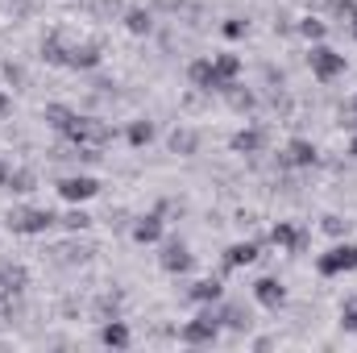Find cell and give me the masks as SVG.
Masks as SVG:
<instances>
[{"instance_id": "9c48e42d", "label": "cell", "mask_w": 357, "mask_h": 353, "mask_svg": "<svg viewBox=\"0 0 357 353\" xmlns=\"http://www.w3.org/2000/svg\"><path fill=\"white\" fill-rule=\"evenodd\" d=\"M158 262H162L167 274H187V270H191V250H187L183 241H167L162 254H158Z\"/></svg>"}, {"instance_id": "52a82bcc", "label": "cell", "mask_w": 357, "mask_h": 353, "mask_svg": "<svg viewBox=\"0 0 357 353\" xmlns=\"http://www.w3.org/2000/svg\"><path fill=\"white\" fill-rule=\"evenodd\" d=\"M96 191H100V183H96L91 175H71V179L59 183V195H63L67 204H84V200L96 195Z\"/></svg>"}, {"instance_id": "d590c367", "label": "cell", "mask_w": 357, "mask_h": 353, "mask_svg": "<svg viewBox=\"0 0 357 353\" xmlns=\"http://www.w3.org/2000/svg\"><path fill=\"white\" fill-rule=\"evenodd\" d=\"M8 108H13V100H8V91L0 88V117H4V112H8Z\"/></svg>"}, {"instance_id": "44dd1931", "label": "cell", "mask_w": 357, "mask_h": 353, "mask_svg": "<svg viewBox=\"0 0 357 353\" xmlns=\"http://www.w3.org/2000/svg\"><path fill=\"white\" fill-rule=\"evenodd\" d=\"M212 63H216V71L225 75V84H237V75H241V59H237V54H216Z\"/></svg>"}, {"instance_id": "ba28073f", "label": "cell", "mask_w": 357, "mask_h": 353, "mask_svg": "<svg viewBox=\"0 0 357 353\" xmlns=\"http://www.w3.org/2000/svg\"><path fill=\"white\" fill-rule=\"evenodd\" d=\"M29 287V270L21 262H0V295L4 299H13V295H21Z\"/></svg>"}, {"instance_id": "277c9868", "label": "cell", "mask_w": 357, "mask_h": 353, "mask_svg": "<svg viewBox=\"0 0 357 353\" xmlns=\"http://www.w3.org/2000/svg\"><path fill=\"white\" fill-rule=\"evenodd\" d=\"M307 67H312V75H316L320 84H333L337 75H345V54H337L333 46H312Z\"/></svg>"}, {"instance_id": "f1b7e54d", "label": "cell", "mask_w": 357, "mask_h": 353, "mask_svg": "<svg viewBox=\"0 0 357 353\" xmlns=\"http://www.w3.org/2000/svg\"><path fill=\"white\" fill-rule=\"evenodd\" d=\"M59 225H63V229H71V233H79V229H88V225H91V216H88V212H79V208H75V212L59 216Z\"/></svg>"}, {"instance_id": "7a4b0ae2", "label": "cell", "mask_w": 357, "mask_h": 353, "mask_svg": "<svg viewBox=\"0 0 357 353\" xmlns=\"http://www.w3.org/2000/svg\"><path fill=\"white\" fill-rule=\"evenodd\" d=\"M4 225H8L13 233H21V237H38V233H46V229H54L59 216L46 212V208H13V212L4 216Z\"/></svg>"}, {"instance_id": "603a6c76", "label": "cell", "mask_w": 357, "mask_h": 353, "mask_svg": "<svg viewBox=\"0 0 357 353\" xmlns=\"http://www.w3.org/2000/svg\"><path fill=\"white\" fill-rule=\"evenodd\" d=\"M225 96H229V104H233L237 112H250V108L258 104V100H254V91H241V84H229V88H225Z\"/></svg>"}, {"instance_id": "836d02e7", "label": "cell", "mask_w": 357, "mask_h": 353, "mask_svg": "<svg viewBox=\"0 0 357 353\" xmlns=\"http://www.w3.org/2000/svg\"><path fill=\"white\" fill-rule=\"evenodd\" d=\"M4 80H8V84H25V71L13 67V63H4Z\"/></svg>"}, {"instance_id": "30bf717a", "label": "cell", "mask_w": 357, "mask_h": 353, "mask_svg": "<svg viewBox=\"0 0 357 353\" xmlns=\"http://www.w3.org/2000/svg\"><path fill=\"white\" fill-rule=\"evenodd\" d=\"M278 163H282V167H312V163H316V146H312L307 137H295V142L278 154Z\"/></svg>"}, {"instance_id": "8fae6325", "label": "cell", "mask_w": 357, "mask_h": 353, "mask_svg": "<svg viewBox=\"0 0 357 353\" xmlns=\"http://www.w3.org/2000/svg\"><path fill=\"white\" fill-rule=\"evenodd\" d=\"M96 63H100V46L96 42H84V46H71L67 50V67L71 71H91Z\"/></svg>"}, {"instance_id": "f35d334b", "label": "cell", "mask_w": 357, "mask_h": 353, "mask_svg": "<svg viewBox=\"0 0 357 353\" xmlns=\"http://www.w3.org/2000/svg\"><path fill=\"white\" fill-rule=\"evenodd\" d=\"M349 29H354V38H357V17H354V25H349Z\"/></svg>"}, {"instance_id": "2e32d148", "label": "cell", "mask_w": 357, "mask_h": 353, "mask_svg": "<svg viewBox=\"0 0 357 353\" xmlns=\"http://www.w3.org/2000/svg\"><path fill=\"white\" fill-rule=\"evenodd\" d=\"M266 146V133L262 129H241V133H233V150L237 154H258Z\"/></svg>"}, {"instance_id": "1f68e13d", "label": "cell", "mask_w": 357, "mask_h": 353, "mask_svg": "<svg viewBox=\"0 0 357 353\" xmlns=\"http://www.w3.org/2000/svg\"><path fill=\"white\" fill-rule=\"evenodd\" d=\"M349 229V220H341V216H324V233H333V237H341Z\"/></svg>"}, {"instance_id": "4fadbf2b", "label": "cell", "mask_w": 357, "mask_h": 353, "mask_svg": "<svg viewBox=\"0 0 357 353\" xmlns=\"http://www.w3.org/2000/svg\"><path fill=\"white\" fill-rule=\"evenodd\" d=\"M100 341H104L108 350H129V324H125V320H104Z\"/></svg>"}, {"instance_id": "8d00e7d4", "label": "cell", "mask_w": 357, "mask_h": 353, "mask_svg": "<svg viewBox=\"0 0 357 353\" xmlns=\"http://www.w3.org/2000/svg\"><path fill=\"white\" fill-rule=\"evenodd\" d=\"M4 183H8V167H4V163H0V187H4Z\"/></svg>"}, {"instance_id": "83f0119b", "label": "cell", "mask_w": 357, "mask_h": 353, "mask_svg": "<svg viewBox=\"0 0 357 353\" xmlns=\"http://www.w3.org/2000/svg\"><path fill=\"white\" fill-rule=\"evenodd\" d=\"M150 137H154V125H150V121H133V125H129V142H133V146H146Z\"/></svg>"}, {"instance_id": "f546056e", "label": "cell", "mask_w": 357, "mask_h": 353, "mask_svg": "<svg viewBox=\"0 0 357 353\" xmlns=\"http://www.w3.org/2000/svg\"><path fill=\"white\" fill-rule=\"evenodd\" d=\"M341 129H349V133H357V91L349 96V104L341 108Z\"/></svg>"}, {"instance_id": "4dcf8cb0", "label": "cell", "mask_w": 357, "mask_h": 353, "mask_svg": "<svg viewBox=\"0 0 357 353\" xmlns=\"http://www.w3.org/2000/svg\"><path fill=\"white\" fill-rule=\"evenodd\" d=\"M341 329L345 333H357V303H345L341 308Z\"/></svg>"}, {"instance_id": "9a60e30c", "label": "cell", "mask_w": 357, "mask_h": 353, "mask_svg": "<svg viewBox=\"0 0 357 353\" xmlns=\"http://www.w3.org/2000/svg\"><path fill=\"white\" fill-rule=\"evenodd\" d=\"M158 237H162V216H158V212H150V216H142V220L133 225V241L150 246V241H158Z\"/></svg>"}, {"instance_id": "ac0fdd59", "label": "cell", "mask_w": 357, "mask_h": 353, "mask_svg": "<svg viewBox=\"0 0 357 353\" xmlns=\"http://www.w3.org/2000/svg\"><path fill=\"white\" fill-rule=\"evenodd\" d=\"M220 324H229L233 333H245L254 320H250V312H245L241 303H225V308H220Z\"/></svg>"}, {"instance_id": "e0dca14e", "label": "cell", "mask_w": 357, "mask_h": 353, "mask_svg": "<svg viewBox=\"0 0 357 353\" xmlns=\"http://www.w3.org/2000/svg\"><path fill=\"white\" fill-rule=\"evenodd\" d=\"M220 295H225V283H220V278H199V283L191 287V299H195V303H216Z\"/></svg>"}, {"instance_id": "ffe728a7", "label": "cell", "mask_w": 357, "mask_h": 353, "mask_svg": "<svg viewBox=\"0 0 357 353\" xmlns=\"http://www.w3.org/2000/svg\"><path fill=\"white\" fill-rule=\"evenodd\" d=\"M171 150H175V154H195V150H199V133H195V129H175V133H171Z\"/></svg>"}, {"instance_id": "8992f818", "label": "cell", "mask_w": 357, "mask_h": 353, "mask_svg": "<svg viewBox=\"0 0 357 353\" xmlns=\"http://www.w3.org/2000/svg\"><path fill=\"white\" fill-rule=\"evenodd\" d=\"M345 270H357V246H333L320 258V274H345Z\"/></svg>"}, {"instance_id": "d4e9b609", "label": "cell", "mask_w": 357, "mask_h": 353, "mask_svg": "<svg viewBox=\"0 0 357 353\" xmlns=\"http://www.w3.org/2000/svg\"><path fill=\"white\" fill-rule=\"evenodd\" d=\"M125 25H129V33H150L154 21H150L146 8H129V13H125Z\"/></svg>"}, {"instance_id": "5b68a950", "label": "cell", "mask_w": 357, "mask_h": 353, "mask_svg": "<svg viewBox=\"0 0 357 353\" xmlns=\"http://www.w3.org/2000/svg\"><path fill=\"white\" fill-rule=\"evenodd\" d=\"M187 80H191L199 91H225V88H229V84H225V75L216 71V63H212V59H195V63L187 67Z\"/></svg>"}, {"instance_id": "5bb4252c", "label": "cell", "mask_w": 357, "mask_h": 353, "mask_svg": "<svg viewBox=\"0 0 357 353\" xmlns=\"http://www.w3.org/2000/svg\"><path fill=\"white\" fill-rule=\"evenodd\" d=\"M254 258H258V246L254 241H237V246L225 250V270H241V266H250Z\"/></svg>"}, {"instance_id": "cb8c5ba5", "label": "cell", "mask_w": 357, "mask_h": 353, "mask_svg": "<svg viewBox=\"0 0 357 353\" xmlns=\"http://www.w3.org/2000/svg\"><path fill=\"white\" fill-rule=\"evenodd\" d=\"M42 59L54 63V67H67V46H63L59 38H46V42H42Z\"/></svg>"}, {"instance_id": "d6986e66", "label": "cell", "mask_w": 357, "mask_h": 353, "mask_svg": "<svg viewBox=\"0 0 357 353\" xmlns=\"http://www.w3.org/2000/svg\"><path fill=\"white\" fill-rule=\"evenodd\" d=\"M71 121H75V108H67V104H46V125H50V129L67 133Z\"/></svg>"}, {"instance_id": "3957f363", "label": "cell", "mask_w": 357, "mask_h": 353, "mask_svg": "<svg viewBox=\"0 0 357 353\" xmlns=\"http://www.w3.org/2000/svg\"><path fill=\"white\" fill-rule=\"evenodd\" d=\"M220 337V312H212L208 303H204V312L195 316V320H187L183 329H178V341L183 345H212Z\"/></svg>"}, {"instance_id": "4316f807", "label": "cell", "mask_w": 357, "mask_h": 353, "mask_svg": "<svg viewBox=\"0 0 357 353\" xmlns=\"http://www.w3.org/2000/svg\"><path fill=\"white\" fill-rule=\"evenodd\" d=\"M295 29H299V33H303V38H312V42H320V38H324V33H328V25H324V21H320V17H303V21H299V25H295Z\"/></svg>"}, {"instance_id": "7402d4cb", "label": "cell", "mask_w": 357, "mask_h": 353, "mask_svg": "<svg viewBox=\"0 0 357 353\" xmlns=\"http://www.w3.org/2000/svg\"><path fill=\"white\" fill-rule=\"evenodd\" d=\"M328 17H333V21H341V25H354L357 4H354V0H328Z\"/></svg>"}, {"instance_id": "484cf974", "label": "cell", "mask_w": 357, "mask_h": 353, "mask_svg": "<svg viewBox=\"0 0 357 353\" xmlns=\"http://www.w3.org/2000/svg\"><path fill=\"white\" fill-rule=\"evenodd\" d=\"M33 183H38V175H33L29 167H21V171H8V183H4V187H13V191H33Z\"/></svg>"}, {"instance_id": "d6a6232c", "label": "cell", "mask_w": 357, "mask_h": 353, "mask_svg": "<svg viewBox=\"0 0 357 353\" xmlns=\"http://www.w3.org/2000/svg\"><path fill=\"white\" fill-rule=\"evenodd\" d=\"M225 33H229V38H241V33H245V21H241V17L225 21Z\"/></svg>"}, {"instance_id": "74e56055", "label": "cell", "mask_w": 357, "mask_h": 353, "mask_svg": "<svg viewBox=\"0 0 357 353\" xmlns=\"http://www.w3.org/2000/svg\"><path fill=\"white\" fill-rule=\"evenodd\" d=\"M349 154H354V158H357V133H354V150H349Z\"/></svg>"}, {"instance_id": "e575fe53", "label": "cell", "mask_w": 357, "mask_h": 353, "mask_svg": "<svg viewBox=\"0 0 357 353\" xmlns=\"http://www.w3.org/2000/svg\"><path fill=\"white\" fill-rule=\"evenodd\" d=\"M154 4H158V8H167V13H178V8H183V0H154Z\"/></svg>"}, {"instance_id": "7c38bea8", "label": "cell", "mask_w": 357, "mask_h": 353, "mask_svg": "<svg viewBox=\"0 0 357 353\" xmlns=\"http://www.w3.org/2000/svg\"><path fill=\"white\" fill-rule=\"evenodd\" d=\"M254 299H258L262 308H282L287 291H282V283H274V278H258V283H254Z\"/></svg>"}, {"instance_id": "6da1fadb", "label": "cell", "mask_w": 357, "mask_h": 353, "mask_svg": "<svg viewBox=\"0 0 357 353\" xmlns=\"http://www.w3.org/2000/svg\"><path fill=\"white\" fill-rule=\"evenodd\" d=\"M63 137H71L79 150H104V146L112 142V129H108L104 121H96V117H79V112H75V121L67 125Z\"/></svg>"}]
</instances>
